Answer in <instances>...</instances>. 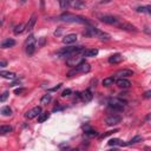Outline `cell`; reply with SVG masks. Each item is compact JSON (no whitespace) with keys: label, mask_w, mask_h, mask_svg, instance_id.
Returning a JSON list of instances; mask_svg holds the SVG:
<instances>
[{"label":"cell","mask_w":151,"mask_h":151,"mask_svg":"<svg viewBox=\"0 0 151 151\" xmlns=\"http://www.w3.org/2000/svg\"><path fill=\"white\" fill-rule=\"evenodd\" d=\"M84 35H86V37H91V38H99L100 40H105V41H107V40H110V34L109 33H105V32H103V31H100V30H98V29H95V27H89V29H86V31L84 32Z\"/></svg>","instance_id":"obj_1"},{"label":"cell","mask_w":151,"mask_h":151,"mask_svg":"<svg viewBox=\"0 0 151 151\" xmlns=\"http://www.w3.org/2000/svg\"><path fill=\"white\" fill-rule=\"evenodd\" d=\"M59 20L61 21H66V22H78V24H86V25H90V21L87 20L84 17L80 16H74L71 13H65V14H61L59 17Z\"/></svg>","instance_id":"obj_2"},{"label":"cell","mask_w":151,"mask_h":151,"mask_svg":"<svg viewBox=\"0 0 151 151\" xmlns=\"http://www.w3.org/2000/svg\"><path fill=\"white\" fill-rule=\"evenodd\" d=\"M90 70H91L90 64L83 59L78 65H76V66H74V69H73L72 71H70V72H69V74H67V76H69V77H72V76H73V74H76V73H87Z\"/></svg>","instance_id":"obj_3"},{"label":"cell","mask_w":151,"mask_h":151,"mask_svg":"<svg viewBox=\"0 0 151 151\" xmlns=\"http://www.w3.org/2000/svg\"><path fill=\"white\" fill-rule=\"evenodd\" d=\"M125 104H127V102L122 100L120 98H111L109 102V107L115 111H123L125 107Z\"/></svg>","instance_id":"obj_4"},{"label":"cell","mask_w":151,"mask_h":151,"mask_svg":"<svg viewBox=\"0 0 151 151\" xmlns=\"http://www.w3.org/2000/svg\"><path fill=\"white\" fill-rule=\"evenodd\" d=\"M25 47H26V54L29 57L34 53V51H35V38H34V35L29 37V39L26 40V46Z\"/></svg>","instance_id":"obj_5"},{"label":"cell","mask_w":151,"mask_h":151,"mask_svg":"<svg viewBox=\"0 0 151 151\" xmlns=\"http://www.w3.org/2000/svg\"><path fill=\"white\" fill-rule=\"evenodd\" d=\"M40 113H41V107L40 106H35L32 110H30V111H27L26 113H25V117H26L27 119H33V118L39 116Z\"/></svg>","instance_id":"obj_6"},{"label":"cell","mask_w":151,"mask_h":151,"mask_svg":"<svg viewBox=\"0 0 151 151\" xmlns=\"http://www.w3.org/2000/svg\"><path fill=\"white\" fill-rule=\"evenodd\" d=\"M100 21L105 22L107 25H116L117 26V24L119 22V19H117L113 16H103V17H100Z\"/></svg>","instance_id":"obj_7"},{"label":"cell","mask_w":151,"mask_h":151,"mask_svg":"<svg viewBox=\"0 0 151 151\" xmlns=\"http://www.w3.org/2000/svg\"><path fill=\"white\" fill-rule=\"evenodd\" d=\"M117 26L120 29V30H124V31H129V32H136L137 31V29L133 26V25H131V24H129V22H125V21H119L118 24H117Z\"/></svg>","instance_id":"obj_8"},{"label":"cell","mask_w":151,"mask_h":151,"mask_svg":"<svg viewBox=\"0 0 151 151\" xmlns=\"http://www.w3.org/2000/svg\"><path fill=\"white\" fill-rule=\"evenodd\" d=\"M105 122H106V124L109 125V127H113V125L119 124V123L122 122V118H120L119 116H117V115H112V116L107 117V118L105 119Z\"/></svg>","instance_id":"obj_9"},{"label":"cell","mask_w":151,"mask_h":151,"mask_svg":"<svg viewBox=\"0 0 151 151\" xmlns=\"http://www.w3.org/2000/svg\"><path fill=\"white\" fill-rule=\"evenodd\" d=\"M80 98H82L83 102L89 103V102H91V100H92L93 95H92V92H91L90 90H85V91H83V92L80 93Z\"/></svg>","instance_id":"obj_10"},{"label":"cell","mask_w":151,"mask_h":151,"mask_svg":"<svg viewBox=\"0 0 151 151\" xmlns=\"http://www.w3.org/2000/svg\"><path fill=\"white\" fill-rule=\"evenodd\" d=\"M116 76H118L119 78L131 77V76H133V71H132V70H129V69H123V70H119V71H117Z\"/></svg>","instance_id":"obj_11"},{"label":"cell","mask_w":151,"mask_h":151,"mask_svg":"<svg viewBox=\"0 0 151 151\" xmlns=\"http://www.w3.org/2000/svg\"><path fill=\"white\" fill-rule=\"evenodd\" d=\"M77 41V35L71 33V34H66L64 38H63V43L66 44V45H70V44H73Z\"/></svg>","instance_id":"obj_12"},{"label":"cell","mask_w":151,"mask_h":151,"mask_svg":"<svg viewBox=\"0 0 151 151\" xmlns=\"http://www.w3.org/2000/svg\"><path fill=\"white\" fill-rule=\"evenodd\" d=\"M115 82H116V84L120 87V89H129V87L131 86V83L128 79H125V78H119V79H117Z\"/></svg>","instance_id":"obj_13"},{"label":"cell","mask_w":151,"mask_h":151,"mask_svg":"<svg viewBox=\"0 0 151 151\" xmlns=\"http://www.w3.org/2000/svg\"><path fill=\"white\" fill-rule=\"evenodd\" d=\"M35 22H37V16H35V14H33V16L29 19V22L26 24V26H25V31L31 32V31L33 30V27H34Z\"/></svg>","instance_id":"obj_14"},{"label":"cell","mask_w":151,"mask_h":151,"mask_svg":"<svg viewBox=\"0 0 151 151\" xmlns=\"http://www.w3.org/2000/svg\"><path fill=\"white\" fill-rule=\"evenodd\" d=\"M0 77L8 79V80H13L17 78V76H16V73L10 72V71H0Z\"/></svg>","instance_id":"obj_15"},{"label":"cell","mask_w":151,"mask_h":151,"mask_svg":"<svg viewBox=\"0 0 151 151\" xmlns=\"http://www.w3.org/2000/svg\"><path fill=\"white\" fill-rule=\"evenodd\" d=\"M70 6H72L76 10H82V8L85 7V3L83 1V0H71Z\"/></svg>","instance_id":"obj_16"},{"label":"cell","mask_w":151,"mask_h":151,"mask_svg":"<svg viewBox=\"0 0 151 151\" xmlns=\"http://www.w3.org/2000/svg\"><path fill=\"white\" fill-rule=\"evenodd\" d=\"M123 60V56L119 54V53H116V54H112L110 58H109V63L110 64H119Z\"/></svg>","instance_id":"obj_17"},{"label":"cell","mask_w":151,"mask_h":151,"mask_svg":"<svg viewBox=\"0 0 151 151\" xmlns=\"http://www.w3.org/2000/svg\"><path fill=\"white\" fill-rule=\"evenodd\" d=\"M98 54L97 48H91V50H84L83 57H96Z\"/></svg>","instance_id":"obj_18"},{"label":"cell","mask_w":151,"mask_h":151,"mask_svg":"<svg viewBox=\"0 0 151 151\" xmlns=\"http://www.w3.org/2000/svg\"><path fill=\"white\" fill-rule=\"evenodd\" d=\"M107 144H109L110 146H124V145H127V143H123L120 139H118V138H113V139H110Z\"/></svg>","instance_id":"obj_19"},{"label":"cell","mask_w":151,"mask_h":151,"mask_svg":"<svg viewBox=\"0 0 151 151\" xmlns=\"http://www.w3.org/2000/svg\"><path fill=\"white\" fill-rule=\"evenodd\" d=\"M16 45V40L14 39H11V38H8V39L4 40L1 43V47L3 48H8V47H12V46H14Z\"/></svg>","instance_id":"obj_20"},{"label":"cell","mask_w":151,"mask_h":151,"mask_svg":"<svg viewBox=\"0 0 151 151\" xmlns=\"http://www.w3.org/2000/svg\"><path fill=\"white\" fill-rule=\"evenodd\" d=\"M48 118H50V112H41L40 115L38 116V122H39V123H44Z\"/></svg>","instance_id":"obj_21"},{"label":"cell","mask_w":151,"mask_h":151,"mask_svg":"<svg viewBox=\"0 0 151 151\" xmlns=\"http://www.w3.org/2000/svg\"><path fill=\"white\" fill-rule=\"evenodd\" d=\"M12 130V127H10V125H3V127H0V133L1 135H6V133H10Z\"/></svg>","instance_id":"obj_22"},{"label":"cell","mask_w":151,"mask_h":151,"mask_svg":"<svg viewBox=\"0 0 151 151\" xmlns=\"http://www.w3.org/2000/svg\"><path fill=\"white\" fill-rule=\"evenodd\" d=\"M143 141V137L142 136H135L130 141V142H128L127 143V145H131V144H136V143H139V142H142Z\"/></svg>","instance_id":"obj_23"},{"label":"cell","mask_w":151,"mask_h":151,"mask_svg":"<svg viewBox=\"0 0 151 151\" xmlns=\"http://www.w3.org/2000/svg\"><path fill=\"white\" fill-rule=\"evenodd\" d=\"M136 11H137V12H139V13H148V14H150V13H151V7H150V6L138 7Z\"/></svg>","instance_id":"obj_24"},{"label":"cell","mask_w":151,"mask_h":151,"mask_svg":"<svg viewBox=\"0 0 151 151\" xmlns=\"http://www.w3.org/2000/svg\"><path fill=\"white\" fill-rule=\"evenodd\" d=\"M0 112H1V115H3V116H6V117H8V116L12 115V110H11L10 106H4Z\"/></svg>","instance_id":"obj_25"},{"label":"cell","mask_w":151,"mask_h":151,"mask_svg":"<svg viewBox=\"0 0 151 151\" xmlns=\"http://www.w3.org/2000/svg\"><path fill=\"white\" fill-rule=\"evenodd\" d=\"M25 31V25L24 24H19L14 27V34H20Z\"/></svg>","instance_id":"obj_26"},{"label":"cell","mask_w":151,"mask_h":151,"mask_svg":"<svg viewBox=\"0 0 151 151\" xmlns=\"http://www.w3.org/2000/svg\"><path fill=\"white\" fill-rule=\"evenodd\" d=\"M113 83H115V77H107V78H105V79L103 80V85H104V86H110V85H112Z\"/></svg>","instance_id":"obj_27"},{"label":"cell","mask_w":151,"mask_h":151,"mask_svg":"<svg viewBox=\"0 0 151 151\" xmlns=\"http://www.w3.org/2000/svg\"><path fill=\"white\" fill-rule=\"evenodd\" d=\"M51 99H52V98H51V95H48V93H47V95H45V96L40 99V103L44 104V105H45V104H48L50 102H51Z\"/></svg>","instance_id":"obj_28"},{"label":"cell","mask_w":151,"mask_h":151,"mask_svg":"<svg viewBox=\"0 0 151 151\" xmlns=\"http://www.w3.org/2000/svg\"><path fill=\"white\" fill-rule=\"evenodd\" d=\"M70 1H71V0H59L60 8H61V10H66V8L70 6Z\"/></svg>","instance_id":"obj_29"},{"label":"cell","mask_w":151,"mask_h":151,"mask_svg":"<svg viewBox=\"0 0 151 151\" xmlns=\"http://www.w3.org/2000/svg\"><path fill=\"white\" fill-rule=\"evenodd\" d=\"M85 135H86L87 137H97V136H98V132L95 131V130H89V129H87V130L85 131Z\"/></svg>","instance_id":"obj_30"},{"label":"cell","mask_w":151,"mask_h":151,"mask_svg":"<svg viewBox=\"0 0 151 151\" xmlns=\"http://www.w3.org/2000/svg\"><path fill=\"white\" fill-rule=\"evenodd\" d=\"M115 132H118V130H113V131H107V132H105V133H103V135H100V136H99V138H100V139H104V138H106V137L111 136L112 133H115Z\"/></svg>","instance_id":"obj_31"},{"label":"cell","mask_w":151,"mask_h":151,"mask_svg":"<svg viewBox=\"0 0 151 151\" xmlns=\"http://www.w3.org/2000/svg\"><path fill=\"white\" fill-rule=\"evenodd\" d=\"M8 95H10V93H8V91H5L1 96H0V102H5V100L8 98Z\"/></svg>","instance_id":"obj_32"},{"label":"cell","mask_w":151,"mask_h":151,"mask_svg":"<svg viewBox=\"0 0 151 151\" xmlns=\"http://www.w3.org/2000/svg\"><path fill=\"white\" fill-rule=\"evenodd\" d=\"M72 93V91L70 90V89H66V90H64V91H63V97H67V96H70Z\"/></svg>","instance_id":"obj_33"},{"label":"cell","mask_w":151,"mask_h":151,"mask_svg":"<svg viewBox=\"0 0 151 151\" xmlns=\"http://www.w3.org/2000/svg\"><path fill=\"white\" fill-rule=\"evenodd\" d=\"M45 43H46V39L43 37V38H40V40H39V43H38V46H44L45 45Z\"/></svg>","instance_id":"obj_34"},{"label":"cell","mask_w":151,"mask_h":151,"mask_svg":"<svg viewBox=\"0 0 151 151\" xmlns=\"http://www.w3.org/2000/svg\"><path fill=\"white\" fill-rule=\"evenodd\" d=\"M7 66V61L5 59H0V67H5Z\"/></svg>","instance_id":"obj_35"},{"label":"cell","mask_w":151,"mask_h":151,"mask_svg":"<svg viewBox=\"0 0 151 151\" xmlns=\"http://www.w3.org/2000/svg\"><path fill=\"white\" fill-rule=\"evenodd\" d=\"M61 85H63V84H58L57 86H54V87H52V89H50L48 91H57V90H59V89H60V87H61Z\"/></svg>","instance_id":"obj_36"},{"label":"cell","mask_w":151,"mask_h":151,"mask_svg":"<svg viewBox=\"0 0 151 151\" xmlns=\"http://www.w3.org/2000/svg\"><path fill=\"white\" fill-rule=\"evenodd\" d=\"M24 91H25V89H17V90L14 91V93H16V95H20V93H22Z\"/></svg>","instance_id":"obj_37"},{"label":"cell","mask_w":151,"mask_h":151,"mask_svg":"<svg viewBox=\"0 0 151 151\" xmlns=\"http://www.w3.org/2000/svg\"><path fill=\"white\" fill-rule=\"evenodd\" d=\"M151 97V91H146L144 93V98H150Z\"/></svg>","instance_id":"obj_38"},{"label":"cell","mask_w":151,"mask_h":151,"mask_svg":"<svg viewBox=\"0 0 151 151\" xmlns=\"http://www.w3.org/2000/svg\"><path fill=\"white\" fill-rule=\"evenodd\" d=\"M60 33H61V29H59L58 31H56V32H54V34H56V35H59Z\"/></svg>","instance_id":"obj_39"},{"label":"cell","mask_w":151,"mask_h":151,"mask_svg":"<svg viewBox=\"0 0 151 151\" xmlns=\"http://www.w3.org/2000/svg\"><path fill=\"white\" fill-rule=\"evenodd\" d=\"M26 1H27V0H20V4H22V5H24V4L26 3Z\"/></svg>","instance_id":"obj_40"},{"label":"cell","mask_w":151,"mask_h":151,"mask_svg":"<svg viewBox=\"0 0 151 151\" xmlns=\"http://www.w3.org/2000/svg\"><path fill=\"white\" fill-rule=\"evenodd\" d=\"M40 3H41V8H44V0H40Z\"/></svg>","instance_id":"obj_41"}]
</instances>
